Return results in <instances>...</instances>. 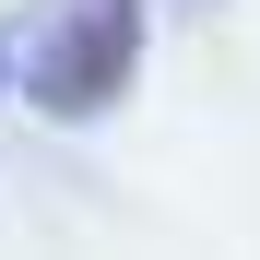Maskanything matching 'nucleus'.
<instances>
[{"mask_svg":"<svg viewBox=\"0 0 260 260\" xmlns=\"http://www.w3.org/2000/svg\"><path fill=\"white\" fill-rule=\"evenodd\" d=\"M118 71H130V12H118V0H83V24L59 36V59L36 71V107L83 118V107H107V95H118Z\"/></svg>","mask_w":260,"mask_h":260,"instance_id":"nucleus-1","label":"nucleus"}]
</instances>
